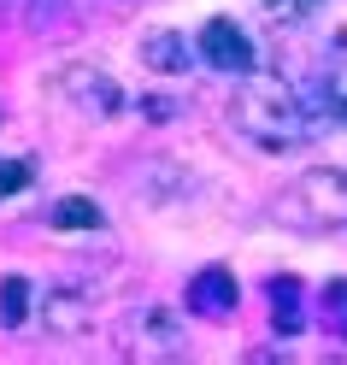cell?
Masks as SVG:
<instances>
[{
	"mask_svg": "<svg viewBox=\"0 0 347 365\" xmlns=\"http://www.w3.org/2000/svg\"><path fill=\"white\" fill-rule=\"evenodd\" d=\"M229 118H236V130L247 135L253 148H271V153H289L312 135V118L306 106H300V88L283 83V77H242L236 88V106H229Z\"/></svg>",
	"mask_w": 347,
	"mask_h": 365,
	"instance_id": "cell-1",
	"label": "cell"
},
{
	"mask_svg": "<svg viewBox=\"0 0 347 365\" xmlns=\"http://www.w3.org/2000/svg\"><path fill=\"white\" fill-rule=\"evenodd\" d=\"M200 41V59L224 77H247L253 71V36L236 24V18H206V30L195 36Z\"/></svg>",
	"mask_w": 347,
	"mask_h": 365,
	"instance_id": "cell-2",
	"label": "cell"
},
{
	"mask_svg": "<svg viewBox=\"0 0 347 365\" xmlns=\"http://www.w3.org/2000/svg\"><path fill=\"white\" fill-rule=\"evenodd\" d=\"M59 95L77 101L88 118H112V112L124 106V88L112 83L100 65H71V71H59Z\"/></svg>",
	"mask_w": 347,
	"mask_h": 365,
	"instance_id": "cell-3",
	"label": "cell"
},
{
	"mask_svg": "<svg viewBox=\"0 0 347 365\" xmlns=\"http://www.w3.org/2000/svg\"><path fill=\"white\" fill-rule=\"evenodd\" d=\"M124 348H130V354H142V359L177 354V348H182V324H177V318H171L165 307H147V312H135V318H130Z\"/></svg>",
	"mask_w": 347,
	"mask_h": 365,
	"instance_id": "cell-4",
	"label": "cell"
},
{
	"mask_svg": "<svg viewBox=\"0 0 347 365\" xmlns=\"http://www.w3.org/2000/svg\"><path fill=\"white\" fill-rule=\"evenodd\" d=\"M300 207L318 224H347V171H306L300 177Z\"/></svg>",
	"mask_w": 347,
	"mask_h": 365,
	"instance_id": "cell-5",
	"label": "cell"
},
{
	"mask_svg": "<svg viewBox=\"0 0 347 365\" xmlns=\"http://www.w3.org/2000/svg\"><path fill=\"white\" fill-rule=\"evenodd\" d=\"M236 271H224V265H206L195 271V283H189V312L195 318H229L236 312Z\"/></svg>",
	"mask_w": 347,
	"mask_h": 365,
	"instance_id": "cell-6",
	"label": "cell"
},
{
	"mask_svg": "<svg viewBox=\"0 0 347 365\" xmlns=\"http://www.w3.org/2000/svg\"><path fill=\"white\" fill-rule=\"evenodd\" d=\"M189 36H182V30H147L142 36V65H147V71H159V77H182V71H189Z\"/></svg>",
	"mask_w": 347,
	"mask_h": 365,
	"instance_id": "cell-7",
	"label": "cell"
},
{
	"mask_svg": "<svg viewBox=\"0 0 347 365\" xmlns=\"http://www.w3.org/2000/svg\"><path fill=\"white\" fill-rule=\"evenodd\" d=\"M88 301L83 294H65V289H48V301H41V324H48L53 336H83L88 330Z\"/></svg>",
	"mask_w": 347,
	"mask_h": 365,
	"instance_id": "cell-8",
	"label": "cell"
},
{
	"mask_svg": "<svg viewBox=\"0 0 347 365\" xmlns=\"http://www.w3.org/2000/svg\"><path fill=\"white\" fill-rule=\"evenodd\" d=\"M100 224H106V212H100L88 195H65V200H53V230H100Z\"/></svg>",
	"mask_w": 347,
	"mask_h": 365,
	"instance_id": "cell-9",
	"label": "cell"
},
{
	"mask_svg": "<svg viewBox=\"0 0 347 365\" xmlns=\"http://www.w3.org/2000/svg\"><path fill=\"white\" fill-rule=\"evenodd\" d=\"M271 324L283 330V336H294L300 324H306V318H300V283L294 277H276L271 283Z\"/></svg>",
	"mask_w": 347,
	"mask_h": 365,
	"instance_id": "cell-10",
	"label": "cell"
},
{
	"mask_svg": "<svg viewBox=\"0 0 347 365\" xmlns=\"http://www.w3.org/2000/svg\"><path fill=\"white\" fill-rule=\"evenodd\" d=\"M30 318V283L24 277H6L0 283V330H18Z\"/></svg>",
	"mask_w": 347,
	"mask_h": 365,
	"instance_id": "cell-11",
	"label": "cell"
},
{
	"mask_svg": "<svg viewBox=\"0 0 347 365\" xmlns=\"http://www.w3.org/2000/svg\"><path fill=\"white\" fill-rule=\"evenodd\" d=\"M18 189H30V165L24 159H0V200L18 195Z\"/></svg>",
	"mask_w": 347,
	"mask_h": 365,
	"instance_id": "cell-12",
	"label": "cell"
},
{
	"mask_svg": "<svg viewBox=\"0 0 347 365\" xmlns=\"http://www.w3.org/2000/svg\"><path fill=\"white\" fill-rule=\"evenodd\" d=\"M323 312H330V324L347 336V283H330V289H323Z\"/></svg>",
	"mask_w": 347,
	"mask_h": 365,
	"instance_id": "cell-13",
	"label": "cell"
},
{
	"mask_svg": "<svg viewBox=\"0 0 347 365\" xmlns=\"http://www.w3.org/2000/svg\"><path fill=\"white\" fill-rule=\"evenodd\" d=\"M265 12H276V18H300L306 6H318V0H259Z\"/></svg>",
	"mask_w": 347,
	"mask_h": 365,
	"instance_id": "cell-14",
	"label": "cell"
}]
</instances>
